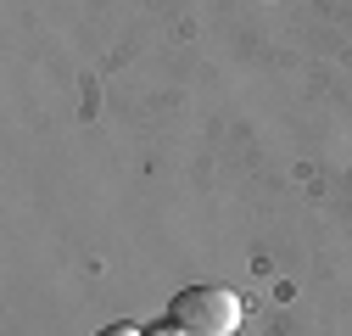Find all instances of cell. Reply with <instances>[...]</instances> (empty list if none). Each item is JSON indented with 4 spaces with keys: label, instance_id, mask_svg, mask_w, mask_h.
<instances>
[{
    "label": "cell",
    "instance_id": "cell-1",
    "mask_svg": "<svg viewBox=\"0 0 352 336\" xmlns=\"http://www.w3.org/2000/svg\"><path fill=\"white\" fill-rule=\"evenodd\" d=\"M168 319L185 325L190 336H235L241 330V297L230 286H185L168 303Z\"/></svg>",
    "mask_w": 352,
    "mask_h": 336
},
{
    "label": "cell",
    "instance_id": "cell-2",
    "mask_svg": "<svg viewBox=\"0 0 352 336\" xmlns=\"http://www.w3.org/2000/svg\"><path fill=\"white\" fill-rule=\"evenodd\" d=\"M146 336H190V330H185V325H173V319H162V325H151Z\"/></svg>",
    "mask_w": 352,
    "mask_h": 336
},
{
    "label": "cell",
    "instance_id": "cell-3",
    "mask_svg": "<svg viewBox=\"0 0 352 336\" xmlns=\"http://www.w3.org/2000/svg\"><path fill=\"white\" fill-rule=\"evenodd\" d=\"M96 336H146V330H140V325H123V319H118V325H107V330H96Z\"/></svg>",
    "mask_w": 352,
    "mask_h": 336
}]
</instances>
